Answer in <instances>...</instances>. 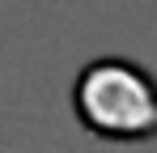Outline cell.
<instances>
[{
	"instance_id": "1",
	"label": "cell",
	"mask_w": 157,
	"mask_h": 153,
	"mask_svg": "<svg viewBox=\"0 0 157 153\" xmlns=\"http://www.w3.org/2000/svg\"><path fill=\"white\" fill-rule=\"evenodd\" d=\"M77 115L110 140L157 136V81L128 60H98L77 81Z\"/></svg>"
}]
</instances>
